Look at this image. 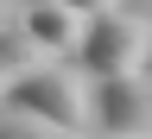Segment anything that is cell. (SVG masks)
Segmentation results:
<instances>
[{"label": "cell", "instance_id": "obj_1", "mask_svg": "<svg viewBox=\"0 0 152 139\" xmlns=\"http://www.w3.org/2000/svg\"><path fill=\"white\" fill-rule=\"evenodd\" d=\"M7 108L13 114H38V120L64 127L70 139L95 133V89H89V76L76 63H57V57H45L32 76H19L13 95H7Z\"/></svg>", "mask_w": 152, "mask_h": 139}, {"label": "cell", "instance_id": "obj_2", "mask_svg": "<svg viewBox=\"0 0 152 139\" xmlns=\"http://www.w3.org/2000/svg\"><path fill=\"white\" fill-rule=\"evenodd\" d=\"M70 63L83 70L89 82L133 76V70L152 63V25L133 19V13H102V19H89V32H83V44H76Z\"/></svg>", "mask_w": 152, "mask_h": 139}, {"label": "cell", "instance_id": "obj_3", "mask_svg": "<svg viewBox=\"0 0 152 139\" xmlns=\"http://www.w3.org/2000/svg\"><path fill=\"white\" fill-rule=\"evenodd\" d=\"M95 133H152V70L95 82Z\"/></svg>", "mask_w": 152, "mask_h": 139}, {"label": "cell", "instance_id": "obj_4", "mask_svg": "<svg viewBox=\"0 0 152 139\" xmlns=\"http://www.w3.org/2000/svg\"><path fill=\"white\" fill-rule=\"evenodd\" d=\"M13 25L26 32L45 57H57V51H70V57H76V44H83V32H89V19L76 13V7H64V0H26Z\"/></svg>", "mask_w": 152, "mask_h": 139}, {"label": "cell", "instance_id": "obj_5", "mask_svg": "<svg viewBox=\"0 0 152 139\" xmlns=\"http://www.w3.org/2000/svg\"><path fill=\"white\" fill-rule=\"evenodd\" d=\"M38 63H45V51H38L19 25H0V108H7L13 82H19V76H32Z\"/></svg>", "mask_w": 152, "mask_h": 139}, {"label": "cell", "instance_id": "obj_6", "mask_svg": "<svg viewBox=\"0 0 152 139\" xmlns=\"http://www.w3.org/2000/svg\"><path fill=\"white\" fill-rule=\"evenodd\" d=\"M0 139H70V133L51 127V120H38V114H13V108H0Z\"/></svg>", "mask_w": 152, "mask_h": 139}, {"label": "cell", "instance_id": "obj_7", "mask_svg": "<svg viewBox=\"0 0 152 139\" xmlns=\"http://www.w3.org/2000/svg\"><path fill=\"white\" fill-rule=\"evenodd\" d=\"M64 7H76L83 19H102V13H121V0H64Z\"/></svg>", "mask_w": 152, "mask_h": 139}, {"label": "cell", "instance_id": "obj_8", "mask_svg": "<svg viewBox=\"0 0 152 139\" xmlns=\"http://www.w3.org/2000/svg\"><path fill=\"white\" fill-rule=\"evenodd\" d=\"M19 7H26V0H0V25H13V19H19Z\"/></svg>", "mask_w": 152, "mask_h": 139}, {"label": "cell", "instance_id": "obj_9", "mask_svg": "<svg viewBox=\"0 0 152 139\" xmlns=\"http://www.w3.org/2000/svg\"><path fill=\"white\" fill-rule=\"evenodd\" d=\"M146 70H152V63H146Z\"/></svg>", "mask_w": 152, "mask_h": 139}]
</instances>
